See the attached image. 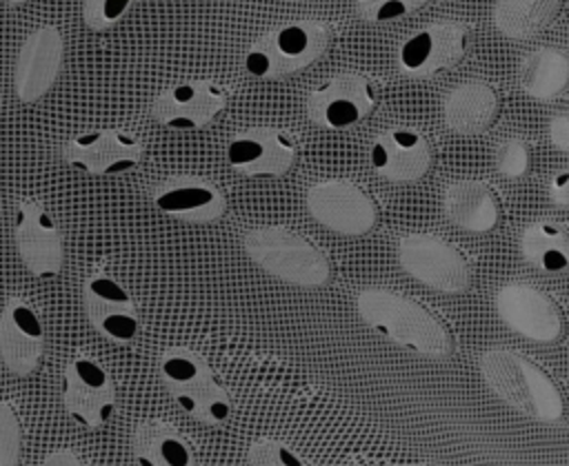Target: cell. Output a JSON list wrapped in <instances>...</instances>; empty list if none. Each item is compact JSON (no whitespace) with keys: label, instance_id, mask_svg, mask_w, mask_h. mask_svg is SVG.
<instances>
[{"label":"cell","instance_id":"obj_1","mask_svg":"<svg viewBox=\"0 0 569 466\" xmlns=\"http://www.w3.org/2000/svg\"><path fill=\"white\" fill-rule=\"evenodd\" d=\"M360 320L387 342L431 359L449 357L456 337L440 313L389 288H365L356 295Z\"/></svg>","mask_w":569,"mask_h":466},{"label":"cell","instance_id":"obj_2","mask_svg":"<svg viewBox=\"0 0 569 466\" xmlns=\"http://www.w3.org/2000/svg\"><path fill=\"white\" fill-rule=\"evenodd\" d=\"M480 375L487 386L520 415L558 424L569 413V395L556 375L531 357L511 348H489L480 355Z\"/></svg>","mask_w":569,"mask_h":466},{"label":"cell","instance_id":"obj_3","mask_svg":"<svg viewBox=\"0 0 569 466\" xmlns=\"http://www.w3.org/2000/svg\"><path fill=\"white\" fill-rule=\"evenodd\" d=\"M242 249L258 269L293 286L316 288L331 277L327 253L289 226L249 229L242 235Z\"/></svg>","mask_w":569,"mask_h":466},{"label":"cell","instance_id":"obj_4","mask_svg":"<svg viewBox=\"0 0 569 466\" xmlns=\"http://www.w3.org/2000/svg\"><path fill=\"white\" fill-rule=\"evenodd\" d=\"M158 373L178 408L207 426L229 422L233 404L209 362L189 346H169L158 359Z\"/></svg>","mask_w":569,"mask_h":466},{"label":"cell","instance_id":"obj_5","mask_svg":"<svg viewBox=\"0 0 569 466\" xmlns=\"http://www.w3.org/2000/svg\"><path fill=\"white\" fill-rule=\"evenodd\" d=\"M333 27L322 20H291L262 33L242 67L258 80H282L313 64L331 44Z\"/></svg>","mask_w":569,"mask_h":466},{"label":"cell","instance_id":"obj_6","mask_svg":"<svg viewBox=\"0 0 569 466\" xmlns=\"http://www.w3.org/2000/svg\"><path fill=\"white\" fill-rule=\"evenodd\" d=\"M405 273L440 293H465L473 282L471 260L451 242L433 233H407L396 244Z\"/></svg>","mask_w":569,"mask_h":466},{"label":"cell","instance_id":"obj_7","mask_svg":"<svg viewBox=\"0 0 569 466\" xmlns=\"http://www.w3.org/2000/svg\"><path fill=\"white\" fill-rule=\"evenodd\" d=\"M380 102V84L367 73H336L320 87L311 89L305 100L307 118L331 131L360 124Z\"/></svg>","mask_w":569,"mask_h":466},{"label":"cell","instance_id":"obj_8","mask_svg":"<svg viewBox=\"0 0 569 466\" xmlns=\"http://www.w3.org/2000/svg\"><path fill=\"white\" fill-rule=\"evenodd\" d=\"M305 204L318 224L347 237L369 233L380 215L378 202L362 186L342 178L311 184Z\"/></svg>","mask_w":569,"mask_h":466},{"label":"cell","instance_id":"obj_9","mask_svg":"<svg viewBox=\"0 0 569 466\" xmlns=\"http://www.w3.org/2000/svg\"><path fill=\"white\" fill-rule=\"evenodd\" d=\"M498 317L518 335L538 342L553 344L565 337L567 315L560 302L531 284L511 282L496 293Z\"/></svg>","mask_w":569,"mask_h":466},{"label":"cell","instance_id":"obj_10","mask_svg":"<svg viewBox=\"0 0 569 466\" xmlns=\"http://www.w3.org/2000/svg\"><path fill=\"white\" fill-rule=\"evenodd\" d=\"M471 31L462 22H433L409 38L396 51L398 69L409 78H429L456 67L469 51Z\"/></svg>","mask_w":569,"mask_h":466},{"label":"cell","instance_id":"obj_11","mask_svg":"<svg viewBox=\"0 0 569 466\" xmlns=\"http://www.w3.org/2000/svg\"><path fill=\"white\" fill-rule=\"evenodd\" d=\"M60 155L89 175H122L142 162L144 144L127 129H93L69 138Z\"/></svg>","mask_w":569,"mask_h":466},{"label":"cell","instance_id":"obj_12","mask_svg":"<svg viewBox=\"0 0 569 466\" xmlns=\"http://www.w3.org/2000/svg\"><path fill=\"white\" fill-rule=\"evenodd\" d=\"M62 406L82 428H98L116 413V388L107 368L93 357L78 355L64 366Z\"/></svg>","mask_w":569,"mask_h":466},{"label":"cell","instance_id":"obj_13","mask_svg":"<svg viewBox=\"0 0 569 466\" xmlns=\"http://www.w3.org/2000/svg\"><path fill=\"white\" fill-rule=\"evenodd\" d=\"M229 91L216 80H184L153 98L151 118L176 131H198L227 107Z\"/></svg>","mask_w":569,"mask_h":466},{"label":"cell","instance_id":"obj_14","mask_svg":"<svg viewBox=\"0 0 569 466\" xmlns=\"http://www.w3.org/2000/svg\"><path fill=\"white\" fill-rule=\"evenodd\" d=\"M298 138L280 126H251L227 144V162L242 175H284L298 160Z\"/></svg>","mask_w":569,"mask_h":466},{"label":"cell","instance_id":"obj_15","mask_svg":"<svg viewBox=\"0 0 569 466\" xmlns=\"http://www.w3.org/2000/svg\"><path fill=\"white\" fill-rule=\"evenodd\" d=\"M13 244L36 277H53L62 269V233L53 215L38 200H20L16 206Z\"/></svg>","mask_w":569,"mask_h":466},{"label":"cell","instance_id":"obj_16","mask_svg":"<svg viewBox=\"0 0 569 466\" xmlns=\"http://www.w3.org/2000/svg\"><path fill=\"white\" fill-rule=\"evenodd\" d=\"M64 58V42L53 24L33 29L13 62V93L20 102H38L58 80Z\"/></svg>","mask_w":569,"mask_h":466},{"label":"cell","instance_id":"obj_17","mask_svg":"<svg viewBox=\"0 0 569 466\" xmlns=\"http://www.w3.org/2000/svg\"><path fill=\"white\" fill-rule=\"evenodd\" d=\"M82 306L91 326L113 344H129L140 317L129 291L107 273H91L82 284Z\"/></svg>","mask_w":569,"mask_h":466},{"label":"cell","instance_id":"obj_18","mask_svg":"<svg viewBox=\"0 0 569 466\" xmlns=\"http://www.w3.org/2000/svg\"><path fill=\"white\" fill-rule=\"evenodd\" d=\"M149 197L160 213L189 224L216 222L227 211L222 191L213 182L189 173L164 178L149 191Z\"/></svg>","mask_w":569,"mask_h":466},{"label":"cell","instance_id":"obj_19","mask_svg":"<svg viewBox=\"0 0 569 466\" xmlns=\"http://www.w3.org/2000/svg\"><path fill=\"white\" fill-rule=\"evenodd\" d=\"M369 160L380 178L405 184L420 180L429 171L433 149L422 131L413 126H391L376 135Z\"/></svg>","mask_w":569,"mask_h":466},{"label":"cell","instance_id":"obj_20","mask_svg":"<svg viewBox=\"0 0 569 466\" xmlns=\"http://www.w3.org/2000/svg\"><path fill=\"white\" fill-rule=\"evenodd\" d=\"M44 351V326L38 311L13 295L0 313V359L18 377L36 371Z\"/></svg>","mask_w":569,"mask_h":466},{"label":"cell","instance_id":"obj_21","mask_svg":"<svg viewBox=\"0 0 569 466\" xmlns=\"http://www.w3.org/2000/svg\"><path fill=\"white\" fill-rule=\"evenodd\" d=\"M445 215L449 222L471 233H487L502 217V197L485 180H458L445 189Z\"/></svg>","mask_w":569,"mask_h":466},{"label":"cell","instance_id":"obj_22","mask_svg":"<svg viewBox=\"0 0 569 466\" xmlns=\"http://www.w3.org/2000/svg\"><path fill=\"white\" fill-rule=\"evenodd\" d=\"M500 113V95L485 80H467L442 100L445 124L458 135H478L493 126Z\"/></svg>","mask_w":569,"mask_h":466},{"label":"cell","instance_id":"obj_23","mask_svg":"<svg viewBox=\"0 0 569 466\" xmlns=\"http://www.w3.org/2000/svg\"><path fill=\"white\" fill-rule=\"evenodd\" d=\"M131 455L136 466H198L191 442L171 422L158 417L136 424Z\"/></svg>","mask_w":569,"mask_h":466},{"label":"cell","instance_id":"obj_24","mask_svg":"<svg viewBox=\"0 0 569 466\" xmlns=\"http://www.w3.org/2000/svg\"><path fill=\"white\" fill-rule=\"evenodd\" d=\"M518 82L536 100L560 98L569 89V53L558 47H540L527 53L518 69Z\"/></svg>","mask_w":569,"mask_h":466},{"label":"cell","instance_id":"obj_25","mask_svg":"<svg viewBox=\"0 0 569 466\" xmlns=\"http://www.w3.org/2000/svg\"><path fill=\"white\" fill-rule=\"evenodd\" d=\"M522 257L542 273L569 271V226L556 220H538L520 233Z\"/></svg>","mask_w":569,"mask_h":466},{"label":"cell","instance_id":"obj_26","mask_svg":"<svg viewBox=\"0 0 569 466\" xmlns=\"http://www.w3.org/2000/svg\"><path fill=\"white\" fill-rule=\"evenodd\" d=\"M562 0H496L493 24L513 40H525L542 31L560 11Z\"/></svg>","mask_w":569,"mask_h":466},{"label":"cell","instance_id":"obj_27","mask_svg":"<svg viewBox=\"0 0 569 466\" xmlns=\"http://www.w3.org/2000/svg\"><path fill=\"white\" fill-rule=\"evenodd\" d=\"M247 462L249 466H309L300 453L273 437L256 439L247 450Z\"/></svg>","mask_w":569,"mask_h":466},{"label":"cell","instance_id":"obj_28","mask_svg":"<svg viewBox=\"0 0 569 466\" xmlns=\"http://www.w3.org/2000/svg\"><path fill=\"white\" fill-rule=\"evenodd\" d=\"M22 448V424L9 399L0 402V466H18Z\"/></svg>","mask_w":569,"mask_h":466},{"label":"cell","instance_id":"obj_29","mask_svg":"<svg viewBox=\"0 0 569 466\" xmlns=\"http://www.w3.org/2000/svg\"><path fill=\"white\" fill-rule=\"evenodd\" d=\"M431 0H356V13L365 22H393L422 9Z\"/></svg>","mask_w":569,"mask_h":466},{"label":"cell","instance_id":"obj_30","mask_svg":"<svg viewBox=\"0 0 569 466\" xmlns=\"http://www.w3.org/2000/svg\"><path fill=\"white\" fill-rule=\"evenodd\" d=\"M531 166V149L522 138H507L496 149V169L505 178H522Z\"/></svg>","mask_w":569,"mask_h":466},{"label":"cell","instance_id":"obj_31","mask_svg":"<svg viewBox=\"0 0 569 466\" xmlns=\"http://www.w3.org/2000/svg\"><path fill=\"white\" fill-rule=\"evenodd\" d=\"M133 0H82V20L91 31H107L118 24Z\"/></svg>","mask_w":569,"mask_h":466},{"label":"cell","instance_id":"obj_32","mask_svg":"<svg viewBox=\"0 0 569 466\" xmlns=\"http://www.w3.org/2000/svg\"><path fill=\"white\" fill-rule=\"evenodd\" d=\"M549 140L558 151L569 153V111H560L549 120Z\"/></svg>","mask_w":569,"mask_h":466},{"label":"cell","instance_id":"obj_33","mask_svg":"<svg viewBox=\"0 0 569 466\" xmlns=\"http://www.w3.org/2000/svg\"><path fill=\"white\" fill-rule=\"evenodd\" d=\"M549 197L553 204L569 209V166L560 169L549 180Z\"/></svg>","mask_w":569,"mask_h":466},{"label":"cell","instance_id":"obj_34","mask_svg":"<svg viewBox=\"0 0 569 466\" xmlns=\"http://www.w3.org/2000/svg\"><path fill=\"white\" fill-rule=\"evenodd\" d=\"M40 466H82V462L71 448H58V450H51L40 462Z\"/></svg>","mask_w":569,"mask_h":466},{"label":"cell","instance_id":"obj_35","mask_svg":"<svg viewBox=\"0 0 569 466\" xmlns=\"http://www.w3.org/2000/svg\"><path fill=\"white\" fill-rule=\"evenodd\" d=\"M7 2H9V4H24L27 0H7Z\"/></svg>","mask_w":569,"mask_h":466}]
</instances>
